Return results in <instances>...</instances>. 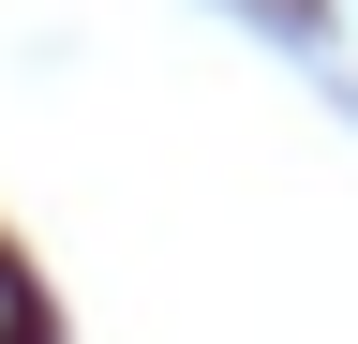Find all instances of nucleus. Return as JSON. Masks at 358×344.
<instances>
[{"label":"nucleus","instance_id":"f257e3e1","mask_svg":"<svg viewBox=\"0 0 358 344\" xmlns=\"http://www.w3.org/2000/svg\"><path fill=\"white\" fill-rule=\"evenodd\" d=\"M0 344H45V315H30V284L0 270Z\"/></svg>","mask_w":358,"mask_h":344}]
</instances>
